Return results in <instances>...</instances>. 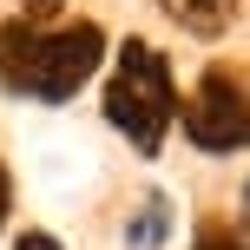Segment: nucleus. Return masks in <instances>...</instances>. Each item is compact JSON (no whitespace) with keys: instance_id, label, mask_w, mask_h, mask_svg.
<instances>
[{"instance_id":"20e7f679","label":"nucleus","mask_w":250,"mask_h":250,"mask_svg":"<svg viewBox=\"0 0 250 250\" xmlns=\"http://www.w3.org/2000/svg\"><path fill=\"white\" fill-rule=\"evenodd\" d=\"M165 13H171L185 33H198V40H211V33H224L230 20H237V0H158Z\"/></svg>"},{"instance_id":"0eeeda50","label":"nucleus","mask_w":250,"mask_h":250,"mask_svg":"<svg viewBox=\"0 0 250 250\" xmlns=\"http://www.w3.org/2000/svg\"><path fill=\"white\" fill-rule=\"evenodd\" d=\"M13 250H66V244L46 237V230H20V237H13Z\"/></svg>"},{"instance_id":"1a4fd4ad","label":"nucleus","mask_w":250,"mask_h":250,"mask_svg":"<svg viewBox=\"0 0 250 250\" xmlns=\"http://www.w3.org/2000/svg\"><path fill=\"white\" fill-rule=\"evenodd\" d=\"M7 211H13V185H7V165H0V224H7Z\"/></svg>"},{"instance_id":"7ed1b4c3","label":"nucleus","mask_w":250,"mask_h":250,"mask_svg":"<svg viewBox=\"0 0 250 250\" xmlns=\"http://www.w3.org/2000/svg\"><path fill=\"white\" fill-rule=\"evenodd\" d=\"M178 125L198 151H244L250 145V92L237 86L230 73H204L191 105H178Z\"/></svg>"},{"instance_id":"423d86ee","label":"nucleus","mask_w":250,"mask_h":250,"mask_svg":"<svg viewBox=\"0 0 250 250\" xmlns=\"http://www.w3.org/2000/svg\"><path fill=\"white\" fill-rule=\"evenodd\" d=\"M198 250H250L244 237H230L224 224H198Z\"/></svg>"},{"instance_id":"f257e3e1","label":"nucleus","mask_w":250,"mask_h":250,"mask_svg":"<svg viewBox=\"0 0 250 250\" xmlns=\"http://www.w3.org/2000/svg\"><path fill=\"white\" fill-rule=\"evenodd\" d=\"M105 60V33L92 20H73L60 33L33 20H7L0 26V86L40 105H66Z\"/></svg>"},{"instance_id":"f03ea898","label":"nucleus","mask_w":250,"mask_h":250,"mask_svg":"<svg viewBox=\"0 0 250 250\" xmlns=\"http://www.w3.org/2000/svg\"><path fill=\"white\" fill-rule=\"evenodd\" d=\"M105 119L132 138L138 158H158L165 132L178 119V86H171V66L151 40H125L119 46V66L105 79Z\"/></svg>"},{"instance_id":"6e6552de","label":"nucleus","mask_w":250,"mask_h":250,"mask_svg":"<svg viewBox=\"0 0 250 250\" xmlns=\"http://www.w3.org/2000/svg\"><path fill=\"white\" fill-rule=\"evenodd\" d=\"M46 13H60V0H26V20H33V26L46 20Z\"/></svg>"},{"instance_id":"9d476101","label":"nucleus","mask_w":250,"mask_h":250,"mask_svg":"<svg viewBox=\"0 0 250 250\" xmlns=\"http://www.w3.org/2000/svg\"><path fill=\"white\" fill-rule=\"evenodd\" d=\"M244 217H250V178H244Z\"/></svg>"},{"instance_id":"39448f33","label":"nucleus","mask_w":250,"mask_h":250,"mask_svg":"<svg viewBox=\"0 0 250 250\" xmlns=\"http://www.w3.org/2000/svg\"><path fill=\"white\" fill-rule=\"evenodd\" d=\"M165 237H171V198L151 191V198H138L132 224H125V244H132V250H158Z\"/></svg>"}]
</instances>
